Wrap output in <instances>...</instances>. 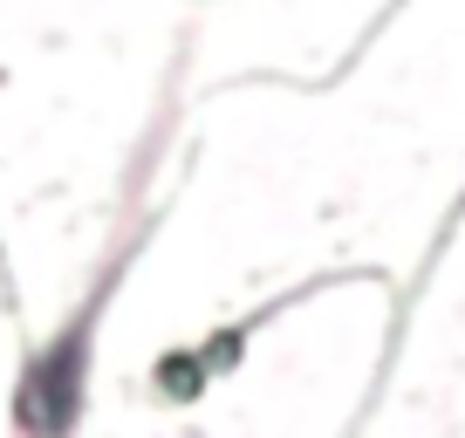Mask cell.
Here are the masks:
<instances>
[{
	"mask_svg": "<svg viewBox=\"0 0 465 438\" xmlns=\"http://www.w3.org/2000/svg\"><path fill=\"white\" fill-rule=\"evenodd\" d=\"M158 219H144L110 261L96 267L89 294L62 315V329L48 343H35L21 356V377H15V432L21 438H75L83 432V411H89V377H96V336H103V315H110L116 288H124V267L137 261L144 234Z\"/></svg>",
	"mask_w": 465,
	"mask_h": 438,
	"instance_id": "1",
	"label": "cell"
}]
</instances>
